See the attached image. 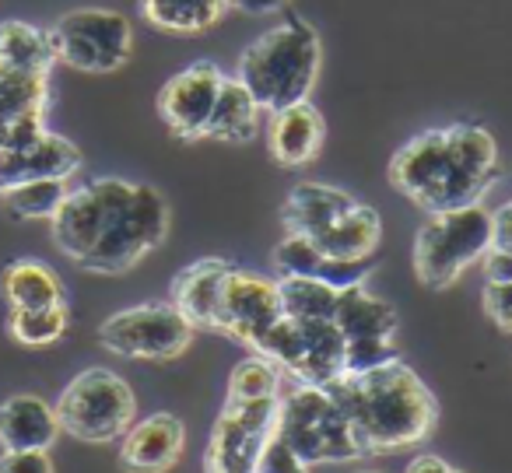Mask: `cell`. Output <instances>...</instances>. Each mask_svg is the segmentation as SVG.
Masks as SVG:
<instances>
[{
    "label": "cell",
    "instance_id": "40",
    "mask_svg": "<svg viewBox=\"0 0 512 473\" xmlns=\"http://www.w3.org/2000/svg\"><path fill=\"white\" fill-rule=\"evenodd\" d=\"M249 473H260V470H249Z\"/></svg>",
    "mask_w": 512,
    "mask_h": 473
},
{
    "label": "cell",
    "instance_id": "35",
    "mask_svg": "<svg viewBox=\"0 0 512 473\" xmlns=\"http://www.w3.org/2000/svg\"><path fill=\"white\" fill-rule=\"evenodd\" d=\"M484 312L498 330L512 333V284H484Z\"/></svg>",
    "mask_w": 512,
    "mask_h": 473
},
{
    "label": "cell",
    "instance_id": "26",
    "mask_svg": "<svg viewBox=\"0 0 512 473\" xmlns=\"http://www.w3.org/2000/svg\"><path fill=\"white\" fill-rule=\"evenodd\" d=\"M0 64L50 74V67L57 64L50 32L25 22H4L0 25Z\"/></svg>",
    "mask_w": 512,
    "mask_h": 473
},
{
    "label": "cell",
    "instance_id": "30",
    "mask_svg": "<svg viewBox=\"0 0 512 473\" xmlns=\"http://www.w3.org/2000/svg\"><path fill=\"white\" fill-rule=\"evenodd\" d=\"M281 393V372L271 358L256 354L232 368L228 375V403H246V400H264V396Z\"/></svg>",
    "mask_w": 512,
    "mask_h": 473
},
{
    "label": "cell",
    "instance_id": "6",
    "mask_svg": "<svg viewBox=\"0 0 512 473\" xmlns=\"http://www.w3.org/2000/svg\"><path fill=\"white\" fill-rule=\"evenodd\" d=\"M53 410H57L60 431L74 435L78 442H116L134 424L137 400L127 379H120L116 372L85 368L67 382Z\"/></svg>",
    "mask_w": 512,
    "mask_h": 473
},
{
    "label": "cell",
    "instance_id": "16",
    "mask_svg": "<svg viewBox=\"0 0 512 473\" xmlns=\"http://www.w3.org/2000/svg\"><path fill=\"white\" fill-rule=\"evenodd\" d=\"M81 169V151L67 137L46 130L39 141L0 151V193L32 179H71Z\"/></svg>",
    "mask_w": 512,
    "mask_h": 473
},
{
    "label": "cell",
    "instance_id": "38",
    "mask_svg": "<svg viewBox=\"0 0 512 473\" xmlns=\"http://www.w3.org/2000/svg\"><path fill=\"white\" fill-rule=\"evenodd\" d=\"M404 473H463V470H453V466L439 456H418Z\"/></svg>",
    "mask_w": 512,
    "mask_h": 473
},
{
    "label": "cell",
    "instance_id": "8",
    "mask_svg": "<svg viewBox=\"0 0 512 473\" xmlns=\"http://www.w3.org/2000/svg\"><path fill=\"white\" fill-rule=\"evenodd\" d=\"M169 235V204L158 190L134 183L127 207L116 214L109 232L99 246L81 260V267L92 274H127L130 267L144 260L151 249H158Z\"/></svg>",
    "mask_w": 512,
    "mask_h": 473
},
{
    "label": "cell",
    "instance_id": "3",
    "mask_svg": "<svg viewBox=\"0 0 512 473\" xmlns=\"http://www.w3.org/2000/svg\"><path fill=\"white\" fill-rule=\"evenodd\" d=\"M390 183L393 190L404 193L428 214L481 204L484 193L491 190V183L470 176L456 162L449 151L446 130H425L414 141H407L390 162Z\"/></svg>",
    "mask_w": 512,
    "mask_h": 473
},
{
    "label": "cell",
    "instance_id": "1",
    "mask_svg": "<svg viewBox=\"0 0 512 473\" xmlns=\"http://www.w3.org/2000/svg\"><path fill=\"white\" fill-rule=\"evenodd\" d=\"M327 389L341 403L365 456L411 449L432 435L439 417L432 389L400 358L362 375L344 372Z\"/></svg>",
    "mask_w": 512,
    "mask_h": 473
},
{
    "label": "cell",
    "instance_id": "5",
    "mask_svg": "<svg viewBox=\"0 0 512 473\" xmlns=\"http://www.w3.org/2000/svg\"><path fill=\"white\" fill-rule=\"evenodd\" d=\"M491 246H495V211L484 204L432 214L414 242V274L425 288L446 291Z\"/></svg>",
    "mask_w": 512,
    "mask_h": 473
},
{
    "label": "cell",
    "instance_id": "11",
    "mask_svg": "<svg viewBox=\"0 0 512 473\" xmlns=\"http://www.w3.org/2000/svg\"><path fill=\"white\" fill-rule=\"evenodd\" d=\"M281 393L264 400L225 403L207 442V473H249L278 431Z\"/></svg>",
    "mask_w": 512,
    "mask_h": 473
},
{
    "label": "cell",
    "instance_id": "4",
    "mask_svg": "<svg viewBox=\"0 0 512 473\" xmlns=\"http://www.w3.org/2000/svg\"><path fill=\"white\" fill-rule=\"evenodd\" d=\"M278 438L306 466L355 463L365 456L341 403L330 396V389L309 386V382H299L288 393H281Z\"/></svg>",
    "mask_w": 512,
    "mask_h": 473
},
{
    "label": "cell",
    "instance_id": "20",
    "mask_svg": "<svg viewBox=\"0 0 512 473\" xmlns=\"http://www.w3.org/2000/svg\"><path fill=\"white\" fill-rule=\"evenodd\" d=\"M355 207V197L327 183H299L285 200V228L292 235L316 239L323 235L344 211Z\"/></svg>",
    "mask_w": 512,
    "mask_h": 473
},
{
    "label": "cell",
    "instance_id": "24",
    "mask_svg": "<svg viewBox=\"0 0 512 473\" xmlns=\"http://www.w3.org/2000/svg\"><path fill=\"white\" fill-rule=\"evenodd\" d=\"M260 113L264 109L256 106L249 88L239 78H225L204 137H214V141H249L256 134V127H260Z\"/></svg>",
    "mask_w": 512,
    "mask_h": 473
},
{
    "label": "cell",
    "instance_id": "36",
    "mask_svg": "<svg viewBox=\"0 0 512 473\" xmlns=\"http://www.w3.org/2000/svg\"><path fill=\"white\" fill-rule=\"evenodd\" d=\"M481 267H484V284H512V249L491 246L481 256Z\"/></svg>",
    "mask_w": 512,
    "mask_h": 473
},
{
    "label": "cell",
    "instance_id": "33",
    "mask_svg": "<svg viewBox=\"0 0 512 473\" xmlns=\"http://www.w3.org/2000/svg\"><path fill=\"white\" fill-rule=\"evenodd\" d=\"M256 470L260 473H309V466L302 463V459L281 442L278 431H274L271 442L264 445V452H260V459H256Z\"/></svg>",
    "mask_w": 512,
    "mask_h": 473
},
{
    "label": "cell",
    "instance_id": "22",
    "mask_svg": "<svg viewBox=\"0 0 512 473\" xmlns=\"http://www.w3.org/2000/svg\"><path fill=\"white\" fill-rule=\"evenodd\" d=\"M334 323L344 333V340L358 337H397V312L390 302L376 298L372 291H365V284L337 291V309Z\"/></svg>",
    "mask_w": 512,
    "mask_h": 473
},
{
    "label": "cell",
    "instance_id": "14",
    "mask_svg": "<svg viewBox=\"0 0 512 473\" xmlns=\"http://www.w3.org/2000/svg\"><path fill=\"white\" fill-rule=\"evenodd\" d=\"M221 85H225V74L211 60H197L186 71H179L176 78L165 81V88L158 92V113L169 123L172 134L204 137Z\"/></svg>",
    "mask_w": 512,
    "mask_h": 473
},
{
    "label": "cell",
    "instance_id": "15",
    "mask_svg": "<svg viewBox=\"0 0 512 473\" xmlns=\"http://www.w3.org/2000/svg\"><path fill=\"white\" fill-rule=\"evenodd\" d=\"M186 428L176 414H151L123 431L120 463L127 473H165L179 463Z\"/></svg>",
    "mask_w": 512,
    "mask_h": 473
},
{
    "label": "cell",
    "instance_id": "12",
    "mask_svg": "<svg viewBox=\"0 0 512 473\" xmlns=\"http://www.w3.org/2000/svg\"><path fill=\"white\" fill-rule=\"evenodd\" d=\"M281 316L285 312H281L278 281H267V277H256L232 267V274L225 277V288H221L218 326L214 330L253 347L260 340V333L271 330Z\"/></svg>",
    "mask_w": 512,
    "mask_h": 473
},
{
    "label": "cell",
    "instance_id": "21",
    "mask_svg": "<svg viewBox=\"0 0 512 473\" xmlns=\"http://www.w3.org/2000/svg\"><path fill=\"white\" fill-rule=\"evenodd\" d=\"M383 239V221L372 207L355 204L351 211H344L334 225L323 235H316V246L323 256H334V260H372Z\"/></svg>",
    "mask_w": 512,
    "mask_h": 473
},
{
    "label": "cell",
    "instance_id": "13",
    "mask_svg": "<svg viewBox=\"0 0 512 473\" xmlns=\"http://www.w3.org/2000/svg\"><path fill=\"white\" fill-rule=\"evenodd\" d=\"M50 74L0 64V151H15L46 134L43 116L50 99Z\"/></svg>",
    "mask_w": 512,
    "mask_h": 473
},
{
    "label": "cell",
    "instance_id": "29",
    "mask_svg": "<svg viewBox=\"0 0 512 473\" xmlns=\"http://www.w3.org/2000/svg\"><path fill=\"white\" fill-rule=\"evenodd\" d=\"M8 330L18 344L46 347L67 333V305H43V309H11Z\"/></svg>",
    "mask_w": 512,
    "mask_h": 473
},
{
    "label": "cell",
    "instance_id": "9",
    "mask_svg": "<svg viewBox=\"0 0 512 473\" xmlns=\"http://www.w3.org/2000/svg\"><path fill=\"white\" fill-rule=\"evenodd\" d=\"M197 326L172 302L134 305L99 326V344L120 358L137 361H172L193 344Z\"/></svg>",
    "mask_w": 512,
    "mask_h": 473
},
{
    "label": "cell",
    "instance_id": "17",
    "mask_svg": "<svg viewBox=\"0 0 512 473\" xmlns=\"http://www.w3.org/2000/svg\"><path fill=\"white\" fill-rule=\"evenodd\" d=\"M323 116L316 106L306 102H295L288 109L271 113V130H267V148H271L274 162L285 165V169H299L309 165L323 148Z\"/></svg>",
    "mask_w": 512,
    "mask_h": 473
},
{
    "label": "cell",
    "instance_id": "25",
    "mask_svg": "<svg viewBox=\"0 0 512 473\" xmlns=\"http://www.w3.org/2000/svg\"><path fill=\"white\" fill-rule=\"evenodd\" d=\"M228 11V0H141L144 22H151L162 32L193 36L221 22Z\"/></svg>",
    "mask_w": 512,
    "mask_h": 473
},
{
    "label": "cell",
    "instance_id": "34",
    "mask_svg": "<svg viewBox=\"0 0 512 473\" xmlns=\"http://www.w3.org/2000/svg\"><path fill=\"white\" fill-rule=\"evenodd\" d=\"M0 473H53L50 449H4Z\"/></svg>",
    "mask_w": 512,
    "mask_h": 473
},
{
    "label": "cell",
    "instance_id": "27",
    "mask_svg": "<svg viewBox=\"0 0 512 473\" xmlns=\"http://www.w3.org/2000/svg\"><path fill=\"white\" fill-rule=\"evenodd\" d=\"M67 193H71L67 179H32V183H18L0 193V204L18 221H50L60 211Z\"/></svg>",
    "mask_w": 512,
    "mask_h": 473
},
{
    "label": "cell",
    "instance_id": "2",
    "mask_svg": "<svg viewBox=\"0 0 512 473\" xmlns=\"http://www.w3.org/2000/svg\"><path fill=\"white\" fill-rule=\"evenodd\" d=\"M235 78L264 113L306 102L320 78V36L302 18H288L242 53Z\"/></svg>",
    "mask_w": 512,
    "mask_h": 473
},
{
    "label": "cell",
    "instance_id": "37",
    "mask_svg": "<svg viewBox=\"0 0 512 473\" xmlns=\"http://www.w3.org/2000/svg\"><path fill=\"white\" fill-rule=\"evenodd\" d=\"M288 0H228V8L246 11V15H271V11L285 8Z\"/></svg>",
    "mask_w": 512,
    "mask_h": 473
},
{
    "label": "cell",
    "instance_id": "28",
    "mask_svg": "<svg viewBox=\"0 0 512 473\" xmlns=\"http://www.w3.org/2000/svg\"><path fill=\"white\" fill-rule=\"evenodd\" d=\"M281 312L292 319H334L337 288L316 277H281L278 281Z\"/></svg>",
    "mask_w": 512,
    "mask_h": 473
},
{
    "label": "cell",
    "instance_id": "7",
    "mask_svg": "<svg viewBox=\"0 0 512 473\" xmlns=\"http://www.w3.org/2000/svg\"><path fill=\"white\" fill-rule=\"evenodd\" d=\"M53 57L85 74H113L130 60L134 29L120 11L78 8L50 29Z\"/></svg>",
    "mask_w": 512,
    "mask_h": 473
},
{
    "label": "cell",
    "instance_id": "19",
    "mask_svg": "<svg viewBox=\"0 0 512 473\" xmlns=\"http://www.w3.org/2000/svg\"><path fill=\"white\" fill-rule=\"evenodd\" d=\"M57 435V410L43 396L22 393L0 403V445L4 449H50Z\"/></svg>",
    "mask_w": 512,
    "mask_h": 473
},
{
    "label": "cell",
    "instance_id": "31",
    "mask_svg": "<svg viewBox=\"0 0 512 473\" xmlns=\"http://www.w3.org/2000/svg\"><path fill=\"white\" fill-rule=\"evenodd\" d=\"M274 267L281 277H316L323 267V253L313 239L288 232L274 249Z\"/></svg>",
    "mask_w": 512,
    "mask_h": 473
},
{
    "label": "cell",
    "instance_id": "39",
    "mask_svg": "<svg viewBox=\"0 0 512 473\" xmlns=\"http://www.w3.org/2000/svg\"><path fill=\"white\" fill-rule=\"evenodd\" d=\"M355 473H376V470H355Z\"/></svg>",
    "mask_w": 512,
    "mask_h": 473
},
{
    "label": "cell",
    "instance_id": "10",
    "mask_svg": "<svg viewBox=\"0 0 512 473\" xmlns=\"http://www.w3.org/2000/svg\"><path fill=\"white\" fill-rule=\"evenodd\" d=\"M130 193H134V183L116 179V176L92 179V183L67 193L60 211L50 218L53 242H57L60 253L81 267V260H85V256L99 246L102 235L109 232L116 214L127 207Z\"/></svg>",
    "mask_w": 512,
    "mask_h": 473
},
{
    "label": "cell",
    "instance_id": "23",
    "mask_svg": "<svg viewBox=\"0 0 512 473\" xmlns=\"http://www.w3.org/2000/svg\"><path fill=\"white\" fill-rule=\"evenodd\" d=\"M0 291L11 309H43V305H64V284L43 260H15L4 267Z\"/></svg>",
    "mask_w": 512,
    "mask_h": 473
},
{
    "label": "cell",
    "instance_id": "18",
    "mask_svg": "<svg viewBox=\"0 0 512 473\" xmlns=\"http://www.w3.org/2000/svg\"><path fill=\"white\" fill-rule=\"evenodd\" d=\"M232 274V263L225 260H197L172 281V305L190 319L193 326H218V305L225 277Z\"/></svg>",
    "mask_w": 512,
    "mask_h": 473
},
{
    "label": "cell",
    "instance_id": "32",
    "mask_svg": "<svg viewBox=\"0 0 512 473\" xmlns=\"http://www.w3.org/2000/svg\"><path fill=\"white\" fill-rule=\"evenodd\" d=\"M397 344L390 337H358V340H348L344 347V372L348 375H362V372H372L379 365H390L397 361Z\"/></svg>",
    "mask_w": 512,
    "mask_h": 473
}]
</instances>
